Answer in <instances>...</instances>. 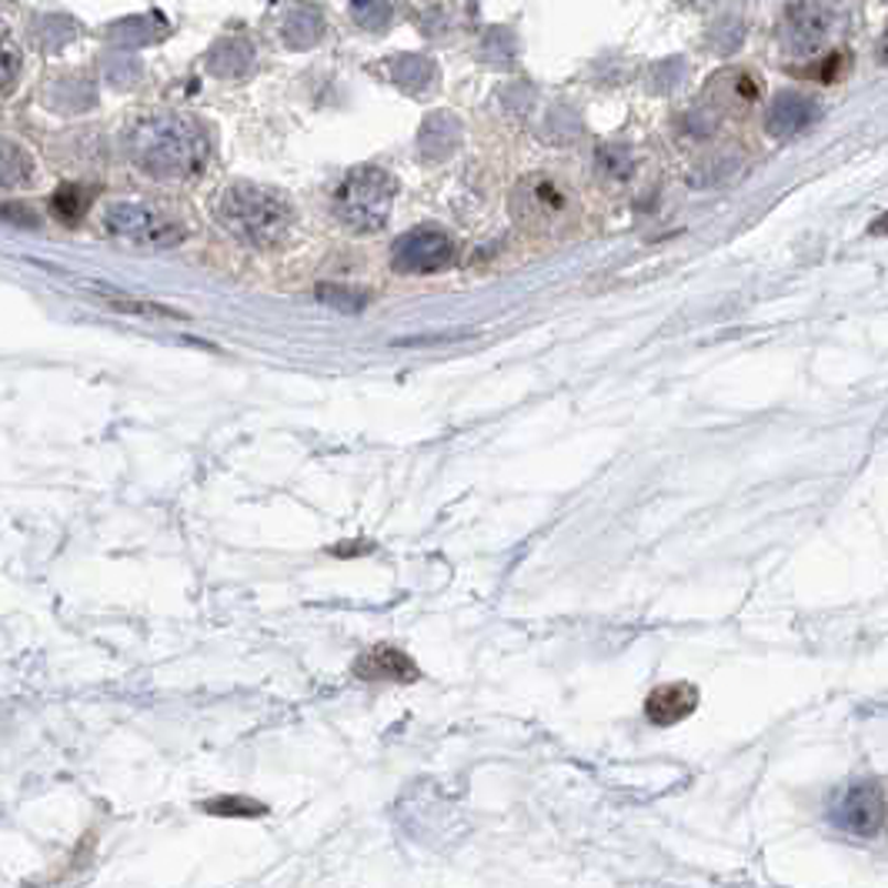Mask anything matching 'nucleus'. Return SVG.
Returning <instances> with one entry per match:
<instances>
[{"label": "nucleus", "mask_w": 888, "mask_h": 888, "mask_svg": "<svg viewBox=\"0 0 888 888\" xmlns=\"http://www.w3.org/2000/svg\"><path fill=\"white\" fill-rule=\"evenodd\" d=\"M204 815H214V819H264L271 815V809L258 799H248V795H214L207 802L197 805Z\"/></svg>", "instance_id": "8"}, {"label": "nucleus", "mask_w": 888, "mask_h": 888, "mask_svg": "<svg viewBox=\"0 0 888 888\" xmlns=\"http://www.w3.org/2000/svg\"><path fill=\"white\" fill-rule=\"evenodd\" d=\"M868 235L871 238H888V210L885 214H878L871 225H868Z\"/></svg>", "instance_id": "11"}, {"label": "nucleus", "mask_w": 888, "mask_h": 888, "mask_svg": "<svg viewBox=\"0 0 888 888\" xmlns=\"http://www.w3.org/2000/svg\"><path fill=\"white\" fill-rule=\"evenodd\" d=\"M845 71H848V54L832 51V54H825V61H822V64H815L809 74H812V77H819V80H842V77H845Z\"/></svg>", "instance_id": "9"}, {"label": "nucleus", "mask_w": 888, "mask_h": 888, "mask_svg": "<svg viewBox=\"0 0 888 888\" xmlns=\"http://www.w3.org/2000/svg\"><path fill=\"white\" fill-rule=\"evenodd\" d=\"M104 307L118 311V314H131V317H148V321H187L184 311H174L167 304H158V301H144V297H128V294H107L100 291L97 294Z\"/></svg>", "instance_id": "7"}, {"label": "nucleus", "mask_w": 888, "mask_h": 888, "mask_svg": "<svg viewBox=\"0 0 888 888\" xmlns=\"http://www.w3.org/2000/svg\"><path fill=\"white\" fill-rule=\"evenodd\" d=\"M521 194H528V204H515V210L531 228L559 225V217L568 210V201H565L562 187L551 184V181L528 177V181H521Z\"/></svg>", "instance_id": "4"}, {"label": "nucleus", "mask_w": 888, "mask_h": 888, "mask_svg": "<svg viewBox=\"0 0 888 888\" xmlns=\"http://www.w3.org/2000/svg\"><path fill=\"white\" fill-rule=\"evenodd\" d=\"M351 672H355V679L375 682V685H381V682H388V685H414L421 679L418 661L404 648H398L391 641H378V645L365 648L355 658Z\"/></svg>", "instance_id": "2"}, {"label": "nucleus", "mask_w": 888, "mask_h": 888, "mask_svg": "<svg viewBox=\"0 0 888 888\" xmlns=\"http://www.w3.org/2000/svg\"><path fill=\"white\" fill-rule=\"evenodd\" d=\"M699 708V689L692 682H669L658 685L648 699H645V718L654 728H672L679 722H685L692 712Z\"/></svg>", "instance_id": "3"}, {"label": "nucleus", "mask_w": 888, "mask_h": 888, "mask_svg": "<svg viewBox=\"0 0 888 888\" xmlns=\"http://www.w3.org/2000/svg\"><path fill=\"white\" fill-rule=\"evenodd\" d=\"M819 115V107L812 97H802V94H782L775 100L771 115H768V128L775 134H795V131H805Z\"/></svg>", "instance_id": "5"}, {"label": "nucleus", "mask_w": 888, "mask_h": 888, "mask_svg": "<svg viewBox=\"0 0 888 888\" xmlns=\"http://www.w3.org/2000/svg\"><path fill=\"white\" fill-rule=\"evenodd\" d=\"M789 24L799 34V41L815 44L832 31V11L825 4H819V0H795L792 11H789Z\"/></svg>", "instance_id": "6"}, {"label": "nucleus", "mask_w": 888, "mask_h": 888, "mask_svg": "<svg viewBox=\"0 0 888 888\" xmlns=\"http://www.w3.org/2000/svg\"><path fill=\"white\" fill-rule=\"evenodd\" d=\"M335 559H358V554H371L375 544L371 541H361V544H335V548H327Z\"/></svg>", "instance_id": "10"}, {"label": "nucleus", "mask_w": 888, "mask_h": 888, "mask_svg": "<svg viewBox=\"0 0 888 888\" xmlns=\"http://www.w3.org/2000/svg\"><path fill=\"white\" fill-rule=\"evenodd\" d=\"M878 61L888 64V31H885V37L878 41Z\"/></svg>", "instance_id": "12"}, {"label": "nucleus", "mask_w": 888, "mask_h": 888, "mask_svg": "<svg viewBox=\"0 0 888 888\" xmlns=\"http://www.w3.org/2000/svg\"><path fill=\"white\" fill-rule=\"evenodd\" d=\"M885 822H888V799L885 789L871 779L855 782L835 809V825L858 838H875L885 829Z\"/></svg>", "instance_id": "1"}]
</instances>
